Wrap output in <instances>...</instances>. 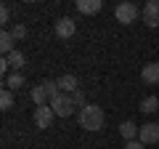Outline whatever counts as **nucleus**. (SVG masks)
<instances>
[{"instance_id":"nucleus-1","label":"nucleus","mask_w":159,"mask_h":149,"mask_svg":"<svg viewBox=\"0 0 159 149\" xmlns=\"http://www.w3.org/2000/svg\"><path fill=\"white\" fill-rule=\"evenodd\" d=\"M103 109L98 104H85V107L80 109V128H85V131H101L103 128Z\"/></svg>"},{"instance_id":"nucleus-2","label":"nucleus","mask_w":159,"mask_h":149,"mask_svg":"<svg viewBox=\"0 0 159 149\" xmlns=\"http://www.w3.org/2000/svg\"><path fill=\"white\" fill-rule=\"evenodd\" d=\"M58 83L56 80H43V83H37V85L29 91V96H32V101H34V107H45V104H51V99L53 96H58Z\"/></svg>"},{"instance_id":"nucleus-3","label":"nucleus","mask_w":159,"mask_h":149,"mask_svg":"<svg viewBox=\"0 0 159 149\" xmlns=\"http://www.w3.org/2000/svg\"><path fill=\"white\" fill-rule=\"evenodd\" d=\"M51 109L56 112V117H69L74 112V101L69 93H58V96L51 99Z\"/></svg>"},{"instance_id":"nucleus-4","label":"nucleus","mask_w":159,"mask_h":149,"mask_svg":"<svg viewBox=\"0 0 159 149\" xmlns=\"http://www.w3.org/2000/svg\"><path fill=\"white\" fill-rule=\"evenodd\" d=\"M114 16H117V22H122V24H133V22H138V16H141V8H138L135 3H119V6L114 8Z\"/></svg>"},{"instance_id":"nucleus-5","label":"nucleus","mask_w":159,"mask_h":149,"mask_svg":"<svg viewBox=\"0 0 159 149\" xmlns=\"http://www.w3.org/2000/svg\"><path fill=\"white\" fill-rule=\"evenodd\" d=\"M53 120H56V112L51 109V104H45V107H34V125H37L40 131L51 128Z\"/></svg>"},{"instance_id":"nucleus-6","label":"nucleus","mask_w":159,"mask_h":149,"mask_svg":"<svg viewBox=\"0 0 159 149\" xmlns=\"http://www.w3.org/2000/svg\"><path fill=\"white\" fill-rule=\"evenodd\" d=\"M143 24L146 27H159V0H148L146 6H143Z\"/></svg>"},{"instance_id":"nucleus-7","label":"nucleus","mask_w":159,"mask_h":149,"mask_svg":"<svg viewBox=\"0 0 159 149\" xmlns=\"http://www.w3.org/2000/svg\"><path fill=\"white\" fill-rule=\"evenodd\" d=\"M138 141L146 147V144H157L159 141V123H143L141 133H138Z\"/></svg>"},{"instance_id":"nucleus-8","label":"nucleus","mask_w":159,"mask_h":149,"mask_svg":"<svg viewBox=\"0 0 159 149\" xmlns=\"http://www.w3.org/2000/svg\"><path fill=\"white\" fill-rule=\"evenodd\" d=\"M74 32H77V24H74L72 16H61V19L56 22V37L66 40V37H72Z\"/></svg>"},{"instance_id":"nucleus-9","label":"nucleus","mask_w":159,"mask_h":149,"mask_svg":"<svg viewBox=\"0 0 159 149\" xmlns=\"http://www.w3.org/2000/svg\"><path fill=\"white\" fill-rule=\"evenodd\" d=\"M141 77H143V83H146V85H159V61L143 64Z\"/></svg>"},{"instance_id":"nucleus-10","label":"nucleus","mask_w":159,"mask_h":149,"mask_svg":"<svg viewBox=\"0 0 159 149\" xmlns=\"http://www.w3.org/2000/svg\"><path fill=\"white\" fill-rule=\"evenodd\" d=\"M74 6H77V11H80V13L93 16V13H98V11L103 8V0H77Z\"/></svg>"},{"instance_id":"nucleus-11","label":"nucleus","mask_w":159,"mask_h":149,"mask_svg":"<svg viewBox=\"0 0 159 149\" xmlns=\"http://www.w3.org/2000/svg\"><path fill=\"white\" fill-rule=\"evenodd\" d=\"M56 83H58V91H61V93H69V96H72L74 91H80V83H77L74 74H61Z\"/></svg>"},{"instance_id":"nucleus-12","label":"nucleus","mask_w":159,"mask_h":149,"mask_svg":"<svg viewBox=\"0 0 159 149\" xmlns=\"http://www.w3.org/2000/svg\"><path fill=\"white\" fill-rule=\"evenodd\" d=\"M0 51H3V56H8V53L16 51V37L11 35V29H3V32H0Z\"/></svg>"},{"instance_id":"nucleus-13","label":"nucleus","mask_w":159,"mask_h":149,"mask_svg":"<svg viewBox=\"0 0 159 149\" xmlns=\"http://www.w3.org/2000/svg\"><path fill=\"white\" fill-rule=\"evenodd\" d=\"M119 133H122V138H125V141H138V133H141V125H135L133 120H125L122 125H119Z\"/></svg>"},{"instance_id":"nucleus-14","label":"nucleus","mask_w":159,"mask_h":149,"mask_svg":"<svg viewBox=\"0 0 159 149\" xmlns=\"http://www.w3.org/2000/svg\"><path fill=\"white\" fill-rule=\"evenodd\" d=\"M6 61H8V67H11L13 72H19V69L24 67V53L19 51V48H16L13 53H8V56H6Z\"/></svg>"},{"instance_id":"nucleus-15","label":"nucleus","mask_w":159,"mask_h":149,"mask_svg":"<svg viewBox=\"0 0 159 149\" xmlns=\"http://www.w3.org/2000/svg\"><path fill=\"white\" fill-rule=\"evenodd\" d=\"M21 85H24V74L21 72H11L6 77V88H8V91H19Z\"/></svg>"},{"instance_id":"nucleus-16","label":"nucleus","mask_w":159,"mask_h":149,"mask_svg":"<svg viewBox=\"0 0 159 149\" xmlns=\"http://www.w3.org/2000/svg\"><path fill=\"white\" fill-rule=\"evenodd\" d=\"M141 112H146V115L159 112V99H157V96H146V99L141 101Z\"/></svg>"},{"instance_id":"nucleus-17","label":"nucleus","mask_w":159,"mask_h":149,"mask_svg":"<svg viewBox=\"0 0 159 149\" xmlns=\"http://www.w3.org/2000/svg\"><path fill=\"white\" fill-rule=\"evenodd\" d=\"M11 107H13V91L3 88V93H0V109H11Z\"/></svg>"},{"instance_id":"nucleus-18","label":"nucleus","mask_w":159,"mask_h":149,"mask_svg":"<svg viewBox=\"0 0 159 149\" xmlns=\"http://www.w3.org/2000/svg\"><path fill=\"white\" fill-rule=\"evenodd\" d=\"M8 22H11V6L3 3V6H0V24H8Z\"/></svg>"},{"instance_id":"nucleus-19","label":"nucleus","mask_w":159,"mask_h":149,"mask_svg":"<svg viewBox=\"0 0 159 149\" xmlns=\"http://www.w3.org/2000/svg\"><path fill=\"white\" fill-rule=\"evenodd\" d=\"M11 35L16 37V40H21V37H27V27H24V24H13Z\"/></svg>"},{"instance_id":"nucleus-20","label":"nucleus","mask_w":159,"mask_h":149,"mask_svg":"<svg viewBox=\"0 0 159 149\" xmlns=\"http://www.w3.org/2000/svg\"><path fill=\"white\" fill-rule=\"evenodd\" d=\"M72 101H74V107H85V93H82V88L72 93Z\"/></svg>"},{"instance_id":"nucleus-21","label":"nucleus","mask_w":159,"mask_h":149,"mask_svg":"<svg viewBox=\"0 0 159 149\" xmlns=\"http://www.w3.org/2000/svg\"><path fill=\"white\" fill-rule=\"evenodd\" d=\"M122 149H146V147H143L141 141H127V144H125Z\"/></svg>"},{"instance_id":"nucleus-22","label":"nucleus","mask_w":159,"mask_h":149,"mask_svg":"<svg viewBox=\"0 0 159 149\" xmlns=\"http://www.w3.org/2000/svg\"><path fill=\"white\" fill-rule=\"evenodd\" d=\"M8 69H11V67H8V61H6V59H3V61H0V72L6 74V72H8Z\"/></svg>"},{"instance_id":"nucleus-23","label":"nucleus","mask_w":159,"mask_h":149,"mask_svg":"<svg viewBox=\"0 0 159 149\" xmlns=\"http://www.w3.org/2000/svg\"><path fill=\"white\" fill-rule=\"evenodd\" d=\"M157 115H159V112H157Z\"/></svg>"}]
</instances>
